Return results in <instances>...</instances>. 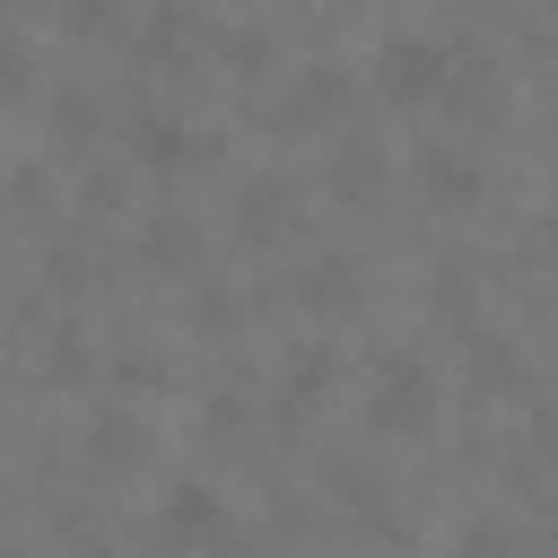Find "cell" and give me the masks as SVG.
<instances>
[{
	"instance_id": "6da1fadb",
	"label": "cell",
	"mask_w": 558,
	"mask_h": 558,
	"mask_svg": "<svg viewBox=\"0 0 558 558\" xmlns=\"http://www.w3.org/2000/svg\"><path fill=\"white\" fill-rule=\"evenodd\" d=\"M366 70H375V87H384L392 105H418V96H445L453 44H445L436 26H418V17H401V26H384V35H375Z\"/></svg>"
},
{
	"instance_id": "7a4b0ae2",
	"label": "cell",
	"mask_w": 558,
	"mask_h": 558,
	"mask_svg": "<svg viewBox=\"0 0 558 558\" xmlns=\"http://www.w3.org/2000/svg\"><path fill=\"white\" fill-rule=\"evenodd\" d=\"M436 401L445 392H436V375L418 357H401V349L375 357V384H366V427L375 436H427L436 427Z\"/></svg>"
},
{
	"instance_id": "3957f363",
	"label": "cell",
	"mask_w": 558,
	"mask_h": 558,
	"mask_svg": "<svg viewBox=\"0 0 558 558\" xmlns=\"http://www.w3.org/2000/svg\"><path fill=\"white\" fill-rule=\"evenodd\" d=\"M410 183L427 192V209H471L488 192V166L462 148V140H418L410 148Z\"/></svg>"
},
{
	"instance_id": "277c9868",
	"label": "cell",
	"mask_w": 558,
	"mask_h": 558,
	"mask_svg": "<svg viewBox=\"0 0 558 558\" xmlns=\"http://www.w3.org/2000/svg\"><path fill=\"white\" fill-rule=\"evenodd\" d=\"M209 140L192 131V113H174V105H140L131 113V157L148 166V174H174V166H192Z\"/></svg>"
},
{
	"instance_id": "5b68a950",
	"label": "cell",
	"mask_w": 558,
	"mask_h": 558,
	"mask_svg": "<svg viewBox=\"0 0 558 558\" xmlns=\"http://www.w3.org/2000/svg\"><path fill=\"white\" fill-rule=\"evenodd\" d=\"M157 532H166L174 549H209V541H227V497H218L209 480H174L166 506H157Z\"/></svg>"
},
{
	"instance_id": "8992f818",
	"label": "cell",
	"mask_w": 558,
	"mask_h": 558,
	"mask_svg": "<svg viewBox=\"0 0 558 558\" xmlns=\"http://www.w3.org/2000/svg\"><path fill=\"white\" fill-rule=\"evenodd\" d=\"M305 314H349L357 296H366V279H357V262L349 253H314L305 270H296V288H288Z\"/></svg>"
},
{
	"instance_id": "52a82bcc",
	"label": "cell",
	"mask_w": 558,
	"mask_h": 558,
	"mask_svg": "<svg viewBox=\"0 0 558 558\" xmlns=\"http://www.w3.org/2000/svg\"><path fill=\"white\" fill-rule=\"evenodd\" d=\"M148 462V418H131V410H96L87 418V471H140Z\"/></svg>"
},
{
	"instance_id": "ba28073f",
	"label": "cell",
	"mask_w": 558,
	"mask_h": 558,
	"mask_svg": "<svg viewBox=\"0 0 558 558\" xmlns=\"http://www.w3.org/2000/svg\"><path fill=\"white\" fill-rule=\"evenodd\" d=\"M140 262H148V270H174V279H183V270L201 262V218H192V209H157V218L140 227Z\"/></svg>"
},
{
	"instance_id": "9c48e42d",
	"label": "cell",
	"mask_w": 558,
	"mask_h": 558,
	"mask_svg": "<svg viewBox=\"0 0 558 558\" xmlns=\"http://www.w3.org/2000/svg\"><path fill=\"white\" fill-rule=\"evenodd\" d=\"M235 227H244L253 244L288 235V227H296V192H288L279 174H253V183H244V201H235Z\"/></svg>"
},
{
	"instance_id": "30bf717a",
	"label": "cell",
	"mask_w": 558,
	"mask_h": 558,
	"mask_svg": "<svg viewBox=\"0 0 558 558\" xmlns=\"http://www.w3.org/2000/svg\"><path fill=\"white\" fill-rule=\"evenodd\" d=\"M445 96H453L471 122L506 113V78H497V61H480V52H453V70H445Z\"/></svg>"
},
{
	"instance_id": "8fae6325",
	"label": "cell",
	"mask_w": 558,
	"mask_h": 558,
	"mask_svg": "<svg viewBox=\"0 0 558 558\" xmlns=\"http://www.w3.org/2000/svg\"><path fill=\"white\" fill-rule=\"evenodd\" d=\"M323 183H331L340 201H375V192H384V148H375V140H340L331 166H323Z\"/></svg>"
},
{
	"instance_id": "7c38bea8",
	"label": "cell",
	"mask_w": 558,
	"mask_h": 558,
	"mask_svg": "<svg viewBox=\"0 0 558 558\" xmlns=\"http://www.w3.org/2000/svg\"><path fill=\"white\" fill-rule=\"evenodd\" d=\"M471 384H480V392H523V349H514L506 331H480V340H471Z\"/></svg>"
},
{
	"instance_id": "4fadbf2b",
	"label": "cell",
	"mask_w": 558,
	"mask_h": 558,
	"mask_svg": "<svg viewBox=\"0 0 558 558\" xmlns=\"http://www.w3.org/2000/svg\"><path fill=\"white\" fill-rule=\"evenodd\" d=\"M183 44H209V17H192V9H157L148 26H140V52H183Z\"/></svg>"
},
{
	"instance_id": "5bb4252c",
	"label": "cell",
	"mask_w": 558,
	"mask_h": 558,
	"mask_svg": "<svg viewBox=\"0 0 558 558\" xmlns=\"http://www.w3.org/2000/svg\"><path fill=\"white\" fill-rule=\"evenodd\" d=\"M331 375H340V366H331V349H296V357H288V410L323 401V392H331Z\"/></svg>"
},
{
	"instance_id": "9a60e30c",
	"label": "cell",
	"mask_w": 558,
	"mask_h": 558,
	"mask_svg": "<svg viewBox=\"0 0 558 558\" xmlns=\"http://www.w3.org/2000/svg\"><path fill=\"white\" fill-rule=\"evenodd\" d=\"M96 122H105V105H96L87 87H61V96H52V131H61V140H87Z\"/></svg>"
},
{
	"instance_id": "2e32d148",
	"label": "cell",
	"mask_w": 558,
	"mask_h": 558,
	"mask_svg": "<svg viewBox=\"0 0 558 558\" xmlns=\"http://www.w3.org/2000/svg\"><path fill=\"white\" fill-rule=\"evenodd\" d=\"M340 87H349V70H305V78H296V113H331Z\"/></svg>"
},
{
	"instance_id": "e0dca14e",
	"label": "cell",
	"mask_w": 558,
	"mask_h": 558,
	"mask_svg": "<svg viewBox=\"0 0 558 558\" xmlns=\"http://www.w3.org/2000/svg\"><path fill=\"white\" fill-rule=\"evenodd\" d=\"M87 366H96V357H87V331H70V323H61V331H52V357H44V375H61V384H70V375H87Z\"/></svg>"
},
{
	"instance_id": "ac0fdd59",
	"label": "cell",
	"mask_w": 558,
	"mask_h": 558,
	"mask_svg": "<svg viewBox=\"0 0 558 558\" xmlns=\"http://www.w3.org/2000/svg\"><path fill=\"white\" fill-rule=\"evenodd\" d=\"M26 70H35L26 35H17V26H0V96H26Z\"/></svg>"
},
{
	"instance_id": "d6986e66",
	"label": "cell",
	"mask_w": 558,
	"mask_h": 558,
	"mask_svg": "<svg viewBox=\"0 0 558 558\" xmlns=\"http://www.w3.org/2000/svg\"><path fill=\"white\" fill-rule=\"evenodd\" d=\"M61 26L70 35H105V26H122V9L113 0H78V9H61Z\"/></svg>"
},
{
	"instance_id": "ffe728a7",
	"label": "cell",
	"mask_w": 558,
	"mask_h": 558,
	"mask_svg": "<svg viewBox=\"0 0 558 558\" xmlns=\"http://www.w3.org/2000/svg\"><path fill=\"white\" fill-rule=\"evenodd\" d=\"M462 558H506V532H488V523H480V532L462 541Z\"/></svg>"
}]
</instances>
